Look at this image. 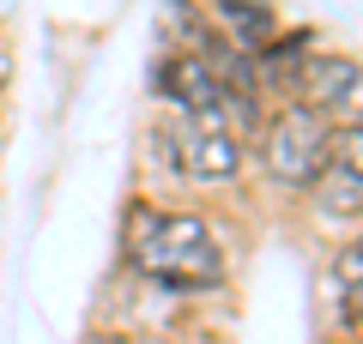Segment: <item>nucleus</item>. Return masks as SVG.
Instances as JSON below:
<instances>
[{
    "label": "nucleus",
    "mask_w": 363,
    "mask_h": 344,
    "mask_svg": "<svg viewBox=\"0 0 363 344\" xmlns=\"http://www.w3.org/2000/svg\"><path fill=\"white\" fill-rule=\"evenodd\" d=\"M121 266L157 296H212L230 278V248L206 212L140 193L121 217Z\"/></svg>",
    "instance_id": "1"
},
{
    "label": "nucleus",
    "mask_w": 363,
    "mask_h": 344,
    "mask_svg": "<svg viewBox=\"0 0 363 344\" xmlns=\"http://www.w3.org/2000/svg\"><path fill=\"white\" fill-rule=\"evenodd\" d=\"M248 157L279 193H309L333 157V121H321L297 97H272L248 133Z\"/></svg>",
    "instance_id": "2"
},
{
    "label": "nucleus",
    "mask_w": 363,
    "mask_h": 344,
    "mask_svg": "<svg viewBox=\"0 0 363 344\" xmlns=\"http://www.w3.org/2000/svg\"><path fill=\"white\" fill-rule=\"evenodd\" d=\"M152 97L164 103L176 121H212V127H236L230 121V91H224L218 67L194 49H164L152 61Z\"/></svg>",
    "instance_id": "3"
},
{
    "label": "nucleus",
    "mask_w": 363,
    "mask_h": 344,
    "mask_svg": "<svg viewBox=\"0 0 363 344\" xmlns=\"http://www.w3.org/2000/svg\"><path fill=\"white\" fill-rule=\"evenodd\" d=\"M291 97L309 103L321 121H333V127H345V121H363V55L351 49H315L309 61L297 67V79H291Z\"/></svg>",
    "instance_id": "4"
},
{
    "label": "nucleus",
    "mask_w": 363,
    "mask_h": 344,
    "mask_svg": "<svg viewBox=\"0 0 363 344\" xmlns=\"http://www.w3.org/2000/svg\"><path fill=\"white\" fill-rule=\"evenodd\" d=\"M176 157H182V181L236 188L248 169V139L236 127H212V121H176Z\"/></svg>",
    "instance_id": "5"
},
{
    "label": "nucleus",
    "mask_w": 363,
    "mask_h": 344,
    "mask_svg": "<svg viewBox=\"0 0 363 344\" xmlns=\"http://www.w3.org/2000/svg\"><path fill=\"white\" fill-rule=\"evenodd\" d=\"M315 205L339 224H363V121L333 127V157H327L321 181H315Z\"/></svg>",
    "instance_id": "6"
},
{
    "label": "nucleus",
    "mask_w": 363,
    "mask_h": 344,
    "mask_svg": "<svg viewBox=\"0 0 363 344\" xmlns=\"http://www.w3.org/2000/svg\"><path fill=\"white\" fill-rule=\"evenodd\" d=\"M321 49V30L315 25H279L267 42H260L248 61H255L260 85H267V97H291V79H297V67L309 61V55Z\"/></svg>",
    "instance_id": "7"
},
{
    "label": "nucleus",
    "mask_w": 363,
    "mask_h": 344,
    "mask_svg": "<svg viewBox=\"0 0 363 344\" xmlns=\"http://www.w3.org/2000/svg\"><path fill=\"white\" fill-rule=\"evenodd\" d=\"M200 13H206V25L218 30V37L230 42L236 55H255L260 42L272 37V30L285 25L272 0H200Z\"/></svg>",
    "instance_id": "8"
},
{
    "label": "nucleus",
    "mask_w": 363,
    "mask_h": 344,
    "mask_svg": "<svg viewBox=\"0 0 363 344\" xmlns=\"http://www.w3.org/2000/svg\"><path fill=\"white\" fill-rule=\"evenodd\" d=\"M345 284H363V224L333 248V290H345Z\"/></svg>",
    "instance_id": "9"
},
{
    "label": "nucleus",
    "mask_w": 363,
    "mask_h": 344,
    "mask_svg": "<svg viewBox=\"0 0 363 344\" xmlns=\"http://www.w3.org/2000/svg\"><path fill=\"white\" fill-rule=\"evenodd\" d=\"M85 344H152V338H133V332H91Z\"/></svg>",
    "instance_id": "10"
},
{
    "label": "nucleus",
    "mask_w": 363,
    "mask_h": 344,
    "mask_svg": "<svg viewBox=\"0 0 363 344\" xmlns=\"http://www.w3.org/2000/svg\"><path fill=\"white\" fill-rule=\"evenodd\" d=\"M0 49H6V25H0Z\"/></svg>",
    "instance_id": "11"
}]
</instances>
